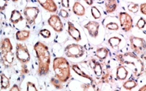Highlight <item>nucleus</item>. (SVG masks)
<instances>
[{
  "label": "nucleus",
  "instance_id": "1",
  "mask_svg": "<svg viewBox=\"0 0 146 91\" xmlns=\"http://www.w3.org/2000/svg\"><path fill=\"white\" fill-rule=\"evenodd\" d=\"M33 50L38 59V73L40 76H47L50 72V66L51 63V54L49 48L42 42H37L33 46Z\"/></svg>",
  "mask_w": 146,
  "mask_h": 91
},
{
  "label": "nucleus",
  "instance_id": "2",
  "mask_svg": "<svg viewBox=\"0 0 146 91\" xmlns=\"http://www.w3.org/2000/svg\"><path fill=\"white\" fill-rule=\"evenodd\" d=\"M117 60L122 65H127L131 66L134 75L139 77L144 74L145 66L144 63L133 52H126L124 54H119L116 56Z\"/></svg>",
  "mask_w": 146,
  "mask_h": 91
},
{
  "label": "nucleus",
  "instance_id": "3",
  "mask_svg": "<svg viewBox=\"0 0 146 91\" xmlns=\"http://www.w3.org/2000/svg\"><path fill=\"white\" fill-rule=\"evenodd\" d=\"M52 68L54 77L62 83H66L71 77V67L68 61L63 56H58L54 59Z\"/></svg>",
  "mask_w": 146,
  "mask_h": 91
},
{
  "label": "nucleus",
  "instance_id": "4",
  "mask_svg": "<svg viewBox=\"0 0 146 91\" xmlns=\"http://www.w3.org/2000/svg\"><path fill=\"white\" fill-rule=\"evenodd\" d=\"M129 42L131 50L136 55H140L143 56L145 59V41L143 38L135 37L134 35H131L129 37Z\"/></svg>",
  "mask_w": 146,
  "mask_h": 91
},
{
  "label": "nucleus",
  "instance_id": "5",
  "mask_svg": "<svg viewBox=\"0 0 146 91\" xmlns=\"http://www.w3.org/2000/svg\"><path fill=\"white\" fill-rule=\"evenodd\" d=\"M64 54L68 58H80L84 55V47L77 43L70 44L65 47Z\"/></svg>",
  "mask_w": 146,
  "mask_h": 91
},
{
  "label": "nucleus",
  "instance_id": "6",
  "mask_svg": "<svg viewBox=\"0 0 146 91\" xmlns=\"http://www.w3.org/2000/svg\"><path fill=\"white\" fill-rule=\"evenodd\" d=\"M16 57L21 64H27L31 60V54L28 47L23 43H17L16 46Z\"/></svg>",
  "mask_w": 146,
  "mask_h": 91
},
{
  "label": "nucleus",
  "instance_id": "7",
  "mask_svg": "<svg viewBox=\"0 0 146 91\" xmlns=\"http://www.w3.org/2000/svg\"><path fill=\"white\" fill-rule=\"evenodd\" d=\"M39 13L40 9L37 7H26L23 10V14L26 20V23L30 26L35 24Z\"/></svg>",
  "mask_w": 146,
  "mask_h": 91
},
{
  "label": "nucleus",
  "instance_id": "8",
  "mask_svg": "<svg viewBox=\"0 0 146 91\" xmlns=\"http://www.w3.org/2000/svg\"><path fill=\"white\" fill-rule=\"evenodd\" d=\"M119 22L122 31L124 32H129L133 28V19L131 16L126 12H120Z\"/></svg>",
  "mask_w": 146,
  "mask_h": 91
},
{
  "label": "nucleus",
  "instance_id": "9",
  "mask_svg": "<svg viewBox=\"0 0 146 91\" xmlns=\"http://www.w3.org/2000/svg\"><path fill=\"white\" fill-rule=\"evenodd\" d=\"M48 25L53 28L54 31L56 33H61L64 29V25L61 21L60 17L56 14L50 16L47 21Z\"/></svg>",
  "mask_w": 146,
  "mask_h": 91
},
{
  "label": "nucleus",
  "instance_id": "10",
  "mask_svg": "<svg viewBox=\"0 0 146 91\" xmlns=\"http://www.w3.org/2000/svg\"><path fill=\"white\" fill-rule=\"evenodd\" d=\"M84 28L87 30L90 37L95 38L98 36L100 28V23L98 22L95 21H90L84 25Z\"/></svg>",
  "mask_w": 146,
  "mask_h": 91
},
{
  "label": "nucleus",
  "instance_id": "11",
  "mask_svg": "<svg viewBox=\"0 0 146 91\" xmlns=\"http://www.w3.org/2000/svg\"><path fill=\"white\" fill-rule=\"evenodd\" d=\"M40 5L46 11L50 13H54L57 11L58 7L54 0H37Z\"/></svg>",
  "mask_w": 146,
  "mask_h": 91
},
{
  "label": "nucleus",
  "instance_id": "12",
  "mask_svg": "<svg viewBox=\"0 0 146 91\" xmlns=\"http://www.w3.org/2000/svg\"><path fill=\"white\" fill-rule=\"evenodd\" d=\"M68 33L71 38H73L76 42L78 43L81 40V35H80V31L76 28L74 23L71 21L68 22V28H67Z\"/></svg>",
  "mask_w": 146,
  "mask_h": 91
},
{
  "label": "nucleus",
  "instance_id": "13",
  "mask_svg": "<svg viewBox=\"0 0 146 91\" xmlns=\"http://www.w3.org/2000/svg\"><path fill=\"white\" fill-rule=\"evenodd\" d=\"M1 63H2V64L5 67H7V68L11 66L13 64V61H14L15 56L13 52L11 51V52H7V53H4V54L1 53Z\"/></svg>",
  "mask_w": 146,
  "mask_h": 91
},
{
  "label": "nucleus",
  "instance_id": "14",
  "mask_svg": "<svg viewBox=\"0 0 146 91\" xmlns=\"http://www.w3.org/2000/svg\"><path fill=\"white\" fill-rule=\"evenodd\" d=\"M0 50L1 54L11 52L13 50V46L9 38H4L0 42Z\"/></svg>",
  "mask_w": 146,
  "mask_h": 91
},
{
  "label": "nucleus",
  "instance_id": "15",
  "mask_svg": "<svg viewBox=\"0 0 146 91\" xmlns=\"http://www.w3.org/2000/svg\"><path fill=\"white\" fill-rule=\"evenodd\" d=\"M128 75H129V71L124 66L121 64L117 66V72H116L117 79L119 80H124L127 78Z\"/></svg>",
  "mask_w": 146,
  "mask_h": 91
},
{
  "label": "nucleus",
  "instance_id": "16",
  "mask_svg": "<svg viewBox=\"0 0 146 91\" xmlns=\"http://www.w3.org/2000/svg\"><path fill=\"white\" fill-rule=\"evenodd\" d=\"M89 64H90V67H91L92 69L93 70L95 75L98 77L101 76V75H102V71H103L101 64L94 59H92L91 61H90V63Z\"/></svg>",
  "mask_w": 146,
  "mask_h": 91
},
{
  "label": "nucleus",
  "instance_id": "17",
  "mask_svg": "<svg viewBox=\"0 0 146 91\" xmlns=\"http://www.w3.org/2000/svg\"><path fill=\"white\" fill-rule=\"evenodd\" d=\"M23 20V17L19 10L14 9L11 11L9 21L13 24H17Z\"/></svg>",
  "mask_w": 146,
  "mask_h": 91
},
{
  "label": "nucleus",
  "instance_id": "18",
  "mask_svg": "<svg viewBox=\"0 0 146 91\" xmlns=\"http://www.w3.org/2000/svg\"><path fill=\"white\" fill-rule=\"evenodd\" d=\"M73 12L78 16H84L86 13V9L79 1H76L72 7Z\"/></svg>",
  "mask_w": 146,
  "mask_h": 91
},
{
  "label": "nucleus",
  "instance_id": "19",
  "mask_svg": "<svg viewBox=\"0 0 146 91\" xmlns=\"http://www.w3.org/2000/svg\"><path fill=\"white\" fill-rule=\"evenodd\" d=\"M31 32L28 30H21L16 33V38L18 41H26L30 38Z\"/></svg>",
  "mask_w": 146,
  "mask_h": 91
},
{
  "label": "nucleus",
  "instance_id": "20",
  "mask_svg": "<svg viewBox=\"0 0 146 91\" xmlns=\"http://www.w3.org/2000/svg\"><path fill=\"white\" fill-rule=\"evenodd\" d=\"M117 8V0H106L105 1V10L108 13L114 12Z\"/></svg>",
  "mask_w": 146,
  "mask_h": 91
},
{
  "label": "nucleus",
  "instance_id": "21",
  "mask_svg": "<svg viewBox=\"0 0 146 91\" xmlns=\"http://www.w3.org/2000/svg\"><path fill=\"white\" fill-rule=\"evenodd\" d=\"M109 52H110V50L107 47H99V48L97 49L96 52H95V55H96L98 59L103 61L107 59V56L109 54Z\"/></svg>",
  "mask_w": 146,
  "mask_h": 91
},
{
  "label": "nucleus",
  "instance_id": "22",
  "mask_svg": "<svg viewBox=\"0 0 146 91\" xmlns=\"http://www.w3.org/2000/svg\"><path fill=\"white\" fill-rule=\"evenodd\" d=\"M71 68H72L73 71H74L76 74H78V75L80 76L83 77V78L88 79V80H90V81H93V77H91L90 76H89L88 74H87L86 73H85L84 71H82L78 65L73 64L72 66H71Z\"/></svg>",
  "mask_w": 146,
  "mask_h": 91
},
{
  "label": "nucleus",
  "instance_id": "23",
  "mask_svg": "<svg viewBox=\"0 0 146 91\" xmlns=\"http://www.w3.org/2000/svg\"><path fill=\"white\" fill-rule=\"evenodd\" d=\"M112 80V76H111V71L108 68H105L101 75L100 81L104 83H109Z\"/></svg>",
  "mask_w": 146,
  "mask_h": 91
},
{
  "label": "nucleus",
  "instance_id": "24",
  "mask_svg": "<svg viewBox=\"0 0 146 91\" xmlns=\"http://www.w3.org/2000/svg\"><path fill=\"white\" fill-rule=\"evenodd\" d=\"M0 85L1 90H7L10 87L9 78L4 74H1L0 76Z\"/></svg>",
  "mask_w": 146,
  "mask_h": 91
},
{
  "label": "nucleus",
  "instance_id": "25",
  "mask_svg": "<svg viewBox=\"0 0 146 91\" xmlns=\"http://www.w3.org/2000/svg\"><path fill=\"white\" fill-rule=\"evenodd\" d=\"M137 86H138V83L133 79L126 80L123 83V88L127 90H131L132 89L135 88Z\"/></svg>",
  "mask_w": 146,
  "mask_h": 91
},
{
  "label": "nucleus",
  "instance_id": "26",
  "mask_svg": "<svg viewBox=\"0 0 146 91\" xmlns=\"http://www.w3.org/2000/svg\"><path fill=\"white\" fill-rule=\"evenodd\" d=\"M121 41V40L119 37H111V38H110L108 40V44L110 45V47H111V48L116 49L119 47Z\"/></svg>",
  "mask_w": 146,
  "mask_h": 91
},
{
  "label": "nucleus",
  "instance_id": "27",
  "mask_svg": "<svg viewBox=\"0 0 146 91\" xmlns=\"http://www.w3.org/2000/svg\"><path fill=\"white\" fill-rule=\"evenodd\" d=\"M50 83L57 90H62V89L64 88L63 84H62L63 83L60 81L58 78H56V77H52L51 80H50Z\"/></svg>",
  "mask_w": 146,
  "mask_h": 91
},
{
  "label": "nucleus",
  "instance_id": "28",
  "mask_svg": "<svg viewBox=\"0 0 146 91\" xmlns=\"http://www.w3.org/2000/svg\"><path fill=\"white\" fill-rule=\"evenodd\" d=\"M91 13H92V16H93V17L95 19H100L101 13L96 7H94V6H93V7H91Z\"/></svg>",
  "mask_w": 146,
  "mask_h": 91
},
{
  "label": "nucleus",
  "instance_id": "29",
  "mask_svg": "<svg viewBox=\"0 0 146 91\" xmlns=\"http://www.w3.org/2000/svg\"><path fill=\"white\" fill-rule=\"evenodd\" d=\"M128 9L132 13H137L139 10V5L138 4H135V3H131L128 6Z\"/></svg>",
  "mask_w": 146,
  "mask_h": 91
},
{
  "label": "nucleus",
  "instance_id": "30",
  "mask_svg": "<svg viewBox=\"0 0 146 91\" xmlns=\"http://www.w3.org/2000/svg\"><path fill=\"white\" fill-rule=\"evenodd\" d=\"M106 28L108 30H110V31H118L119 27V25L117 24V23H113V22H110L108 24L106 25Z\"/></svg>",
  "mask_w": 146,
  "mask_h": 91
},
{
  "label": "nucleus",
  "instance_id": "31",
  "mask_svg": "<svg viewBox=\"0 0 146 91\" xmlns=\"http://www.w3.org/2000/svg\"><path fill=\"white\" fill-rule=\"evenodd\" d=\"M39 34L44 38H50L51 37V32L48 29L40 30Z\"/></svg>",
  "mask_w": 146,
  "mask_h": 91
},
{
  "label": "nucleus",
  "instance_id": "32",
  "mask_svg": "<svg viewBox=\"0 0 146 91\" xmlns=\"http://www.w3.org/2000/svg\"><path fill=\"white\" fill-rule=\"evenodd\" d=\"M135 26L140 30H142L143 28H144V27L145 26V20L144 18L141 17L140 18L139 20L138 21V22L135 24Z\"/></svg>",
  "mask_w": 146,
  "mask_h": 91
},
{
  "label": "nucleus",
  "instance_id": "33",
  "mask_svg": "<svg viewBox=\"0 0 146 91\" xmlns=\"http://www.w3.org/2000/svg\"><path fill=\"white\" fill-rule=\"evenodd\" d=\"M27 90L36 91L38 90V89H37L35 83H32V82H28V83H27Z\"/></svg>",
  "mask_w": 146,
  "mask_h": 91
},
{
  "label": "nucleus",
  "instance_id": "34",
  "mask_svg": "<svg viewBox=\"0 0 146 91\" xmlns=\"http://www.w3.org/2000/svg\"><path fill=\"white\" fill-rule=\"evenodd\" d=\"M21 74L22 75H26V74L29 73V70H28V66H27L26 64H21Z\"/></svg>",
  "mask_w": 146,
  "mask_h": 91
},
{
  "label": "nucleus",
  "instance_id": "35",
  "mask_svg": "<svg viewBox=\"0 0 146 91\" xmlns=\"http://www.w3.org/2000/svg\"><path fill=\"white\" fill-rule=\"evenodd\" d=\"M8 4L7 0H0V11H4Z\"/></svg>",
  "mask_w": 146,
  "mask_h": 91
},
{
  "label": "nucleus",
  "instance_id": "36",
  "mask_svg": "<svg viewBox=\"0 0 146 91\" xmlns=\"http://www.w3.org/2000/svg\"><path fill=\"white\" fill-rule=\"evenodd\" d=\"M59 15L61 16V17L63 18V19H66V18H68V16H69L68 11H67L66 10L63 9H60V11H59Z\"/></svg>",
  "mask_w": 146,
  "mask_h": 91
},
{
  "label": "nucleus",
  "instance_id": "37",
  "mask_svg": "<svg viewBox=\"0 0 146 91\" xmlns=\"http://www.w3.org/2000/svg\"><path fill=\"white\" fill-rule=\"evenodd\" d=\"M140 10H141V12L143 13V14L145 15L146 14V4L145 3H143L141 5L139 6Z\"/></svg>",
  "mask_w": 146,
  "mask_h": 91
},
{
  "label": "nucleus",
  "instance_id": "38",
  "mask_svg": "<svg viewBox=\"0 0 146 91\" xmlns=\"http://www.w3.org/2000/svg\"><path fill=\"white\" fill-rule=\"evenodd\" d=\"M61 4L64 8H69V0H61Z\"/></svg>",
  "mask_w": 146,
  "mask_h": 91
},
{
  "label": "nucleus",
  "instance_id": "39",
  "mask_svg": "<svg viewBox=\"0 0 146 91\" xmlns=\"http://www.w3.org/2000/svg\"><path fill=\"white\" fill-rule=\"evenodd\" d=\"M90 87H91V85L89 84V83H84L81 86L82 89L84 90H88Z\"/></svg>",
  "mask_w": 146,
  "mask_h": 91
},
{
  "label": "nucleus",
  "instance_id": "40",
  "mask_svg": "<svg viewBox=\"0 0 146 91\" xmlns=\"http://www.w3.org/2000/svg\"><path fill=\"white\" fill-rule=\"evenodd\" d=\"M10 90H11V91H14V90L19 91V90H20V88L19 87V86H18V85L14 84L12 86V87H11V88L10 89Z\"/></svg>",
  "mask_w": 146,
  "mask_h": 91
},
{
  "label": "nucleus",
  "instance_id": "41",
  "mask_svg": "<svg viewBox=\"0 0 146 91\" xmlns=\"http://www.w3.org/2000/svg\"><path fill=\"white\" fill-rule=\"evenodd\" d=\"M84 1H85V2L88 4V5H89V6L93 5V0H84Z\"/></svg>",
  "mask_w": 146,
  "mask_h": 91
},
{
  "label": "nucleus",
  "instance_id": "42",
  "mask_svg": "<svg viewBox=\"0 0 146 91\" xmlns=\"http://www.w3.org/2000/svg\"><path fill=\"white\" fill-rule=\"evenodd\" d=\"M139 90H140V91H145V90H146V86H145V85H144V86H143V87H141V88L139 89Z\"/></svg>",
  "mask_w": 146,
  "mask_h": 91
},
{
  "label": "nucleus",
  "instance_id": "43",
  "mask_svg": "<svg viewBox=\"0 0 146 91\" xmlns=\"http://www.w3.org/2000/svg\"><path fill=\"white\" fill-rule=\"evenodd\" d=\"M11 1H12L13 2H17V1H19V0H11Z\"/></svg>",
  "mask_w": 146,
  "mask_h": 91
}]
</instances>
